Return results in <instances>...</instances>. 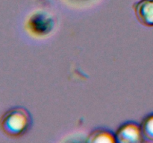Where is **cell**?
<instances>
[{"instance_id": "obj_6", "label": "cell", "mask_w": 153, "mask_h": 143, "mask_svg": "<svg viewBox=\"0 0 153 143\" xmlns=\"http://www.w3.org/2000/svg\"><path fill=\"white\" fill-rule=\"evenodd\" d=\"M140 128L143 137L153 141V114L146 116L143 119Z\"/></svg>"}, {"instance_id": "obj_4", "label": "cell", "mask_w": 153, "mask_h": 143, "mask_svg": "<svg viewBox=\"0 0 153 143\" xmlns=\"http://www.w3.org/2000/svg\"><path fill=\"white\" fill-rule=\"evenodd\" d=\"M29 25L31 31L41 35L48 33L52 28L51 19L49 18L47 19V17L43 16V15H41V16L40 15L38 16L34 15V17L30 20Z\"/></svg>"}, {"instance_id": "obj_2", "label": "cell", "mask_w": 153, "mask_h": 143, "mask_svg": "<svg viewBox=\"0 0 153 143\" xmlns=\"http://www.w3.org/2000/svg\"><path fill=\"white\" fill-rule=\"evenodd\" d=\"M117 142L137 143L143 141V136L141 128L133 122H128L121 125L117 130Z\"/></svg>"}, {"instance_id": "obj_3", "label": "cell", "mask_w": 153, "mask_h": 143, "mask_svg": "<svg viewBox=\"0 0 153 143\" xmlns=\"http://www.w3.org/2000/svg\"><path fill=\"white\" fill-rule=\"evenodd\" d=\"M133 9L140 24L153 26V0H140L133 5Z\"/></svg>"}, {"instance_id": "obj_1", "label": "cell", "mask_w": 153, "mask_h": 143, "mask_svg": "<svg viewBox=\"0 0 153 143\" xmlns=\"http://www.w3.org/2000/svg\"><path fill=\"white\" fill-rule=\"evenodd\" d=\"M32 125V118L24 107H15L7 111L1 120L3 132L10 137H19L25 133Z\"/></svg>"}, {"instance_id": "obj_5", "label": "cell", "mask_w": 153, "mask_h": 143, "mask_svg": "<svg viewBox=\"0 0 153 143\" xmlns=\"http://www.w3.org/2000/svg\"><path fill=\"white\" fill-rule=\"evenodd\" d=\"M90 142H117L116 137L110 130L106 129L95 130L88 137Z\"/></svg>"}]
</instances>
